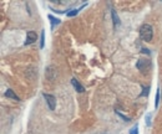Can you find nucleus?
I'll list each match as a JSON object with an SVG mask.
<instances>
[{"label":"nucleus","mask_w":162,"mask_h":134,"mask_svg":"<svg viewBox=\"0 0 162 134\" xmlns=\"http://www.w3.org/2000/svg\"><path fill=\"white\" fill-rule=\"evenodd\" d=\"M49 20L51 21V25L54 26V25H59L60 24V19H58V17H54L52 15H49Z\"/></svg>","instance_id":"obj_8"},{"label":"nucleus","mask_w":162,"mask_h":134,"mask_svg":"<svg viewBox=\"0 0 162 134\" xmlns=\"http://www.w3.org/2000/svg\"><path fill=\"white\" fill-rule=\"evenodd\" d=\"M71 83H73V86H74V88L79 92V93H82L84 91H85V88H84V86H81L80 83H79V81L76 80V78H73L71 80Z\"/></svg>","instance_id":"obj_5"},{"label":"nucleus","mask_w":162,"mask_h":134,"mask_svg":"<svg viewBox=\"0 0 162 134\" xmlns=\"http://www.w3.org/2000/svg\"><path fill=\"white\" fill-rule=\"evenodd\" d=\"M130 134H138V127H137V124L135 127H132V129L130 130Z\"/></svg>","instance_id":"obj_13"},{"label":"nucleus","mask_w":162,"mask_h":134,"mask_svg":"<svg viewBox=\"0 0 162 134\" xmlns=\"http://www.w3.org/2000/svg\"><path fill=\"white\" fill-rule=\"evenodd\" d=\"M111 15H112V20H114V25H115V26H119V25H120V19H119V16H117V14H116V11H115V10H111Z\"/></svg>","instance_id":"obj_7"},{"label":"nucleus","mask_w":162,"mask_h":134,"mask_svg":"<svg viewBox=\"0 0 162 134\" xmlns=\"http://www.w3.org/2000/svg\"><path fill=\"white\" fill-rule=\"evenodd\" d=\"M146 123H147V125H151V114L150 113L146 116Z\"/></svg>","instance_id":"obj_15"},{"label":"nucleus","mask_w":162,"mask_h":134,"mask_svg":"<svg viewBox=\"0 0 162 134\" xmlns=\"http://www.w3.org/2000/svg\"><path fill=\"white\" fill-rule=\"evenodd\" d=\"M160 97H161V94H160V92H156V98H155V108L157 109V107H158V102H160Z\"/></svg>","instance_id":"obj_11"},{"label":"nucleus","mask_w":162,"mask_h":134,"mask_svg":"<svg viewBox=\"0 0 162 134\" xmlns=\"http://www.w3.org/2000/svg\"><path fill=\"white\" fill-rule=\"evenodd\" d=\"M152 36H153V30H152V26L150 24H143L140 27V37H141V40L146 41V42H150L152 40Z\"/></svg>","instance_id":"obj_1"},{"label":"nucleus","mask_w":162,"mask_h":134,"mask_svg":"<svg viewBox=\"0 0 162 134\" xmlns=\"http://www.w3.org/2000/svg\"><path fill=\"white\" fill-rule=\"evenodd\" d=\"M142 53H147V55H150V51H149L147 49H142Z\"/></svg>","instance_id":"obj_16"},{"label":"nucleus","mask_w":162,"mask_h":134,"mask_svg":"<svg viewBox=\"0 0 162 134\" xmlns=\"http://www.w3.org/2000/svg\"><path fill=\"white\" fill-rule=\"evenodd\" d=\"M44 45H45V32L43 30L41 31V36H40V49H44Z\"/></svg>","instance_id":"obj_10"},{"label":"nucleus","mask_w":162,"mask_h":134,"mask_svg":"<svg viewBox=\"0 0 162 134\" xmlns=\"http://www.w3.org/2000/svg\"><path fill=\"white\" fill-rule=\"evenodd\" d=\"M136 67L141 71V72H147L149 70H150V67H151V61L150 60H143V59H141V60H138L137 61V63H136Z\"/></svg>","instance_id":"obj_2"},{"label":"nucleus","mask_w":162,"mask_h":134,"mask_svg":"<svg viewBox=\"0 0 162 134\" xmlns=\"http://www.w3.org/2000/svg\"><path fill=\"white\" fill-rule=\"evenodd\" d=\"M5 97H6V98H11V100H14V101H16V102H19V101H20V98L14 93L13 89H6V92H5Z\"/></svg>","instance_id":"obj_6"},{"label":"nucleus","mask_w":162,"mask_h":134,"mask_svg":"<svg viewBox=\"0 0 162 134\" xmlns=\"http://www.w3.org/2000/svg\"><path fill=\"white\" fill-rule=\"evenodd\" d=\"M36 40H38L36 32H34V31H28V34H26V40H25V45H31V44H34Z\"/></svg>","instance_id":"obj_4"},{"label":"nucleus","mask_w":162,"mask_h":134,"mask_svg":"<svg viewBox=\"0 0 162 134\" xmlns=\"http://www.w3.org/2000/svg\"><path fill=\"white\" fill-rule=\"evenodd\" d=\"M115 113L117 114V116H120V117H121L122 119H125L126 122H129V121H130V118H129V117H126V116H123V114H121V113H120L119 110H115Z\"/></svg>","instance_id":"obj_12"},{"label":"nucleus","mask_w":162,"mask_h":134,"mask_svg":"<svg viewBox=\"0 0 162 134\" xmlns=\"http://www.w3.org/2000/svg\"><path fill=\"white\" fill-rule=\"evenodd\" d=\"M84 6H85V5H82V6H81V8H79V9H73V10H71L70 13H67V16H69V17H71V16H75V15H77V13H79V11H80V10H81Z\"/></svg>","instance_id":"obj_9"},{"label":"nucleus","mask_w":162,"mask_h":134,"mask_svg":"<svg viewBox=\"0 0 162 134\" xmlns=\"http://www.w3.org/2000/svg\"><path fill=\"white\" fill-rule=\"evenodd\" d=\"M142 89H143V92L141 93V96H147L149 94V89H150V87H145V86H142Z\"/></svg>","instance_id":"obj_14"},{"label":"nucleus","mask_w":162,"mask_h":134,"mask_svg":"<svg viewBox=\"0 0 162 134\" xmlns=\"http://www.w3.org/2000/svg\"><path fill=\"white\" fill-rule=\"evenodd\" d=\"M43 96H44V98H45V101H46L49 108H50L51 110L55 109V106H56V100H55V97H54V96H51V94H47V93H44Z\"/></svg>","instance_id":"obj_3"},{"label":"nucleus","mask_w":162,"mask_h":134,"mask_svg":"<svg viewBox=\"0 0 162 134\" xmlns=\"http://www.w3.org/2000/svg\"><path fill=\"white\" fill-rule=\"evenodd\" d=\"M161 97H162V91H161Z\"/></svg>","instance_id":"obj_17"}]
</instances>
